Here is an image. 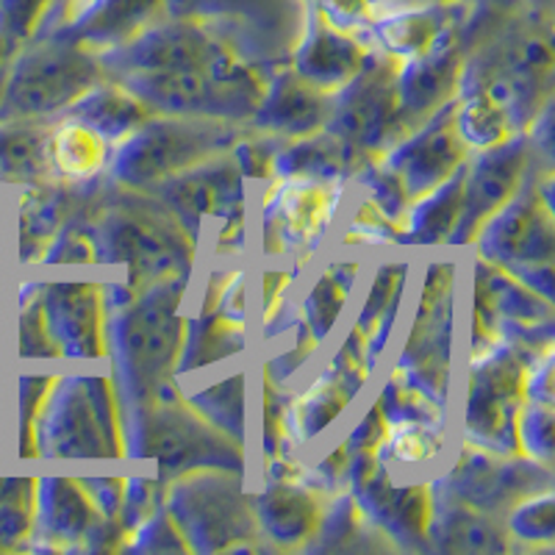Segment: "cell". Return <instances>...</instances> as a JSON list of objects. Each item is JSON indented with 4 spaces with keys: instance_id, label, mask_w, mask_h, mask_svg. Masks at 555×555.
<instances>
[{
    "instance_id": "cell-1",
    "label": "cell",
    "mask_w": 555,
    "mask_h": 555,
    "mask_svg": "<svg viewBox=\"0 0 555 555\" xmlns=\"http://www.w3.org/2000/svg\"><path fill=\"white\" fill-rule=\"evenodd\" d=\"M186 281L170 278L133 292L106 314V353L122 414L142 409L172 384L186 322L178 314Z\"/></svg>"
},
{
    "instance_id": "cell-2",
    "label": "cell",
    "mask_w": 555,
    "mask_h": 555,
    "mask_svg": "<svg viewBox=\"0 0 555 555\" xmlns=\"http://www.w3.org/2000/svg\"><path fill=\"white\" fill-rule=\"evenodd\" d=\"M83 217L95 236L98 264H126L128 289L139 292L158 281L190 278L195 240L153 195L145 197V192L122 186L106 197H92Z\"/></svg>"
},
{
    "instance_id": "cell-3",
    "label": "cell",
    "mask_w": 555,
    "mask_h": 555,
    "mask_svg": "<svg viewBox=\"0 0 555 555\" xmlns=\"http://www.w3.org/2000/svg\"><path fill=\"white\" fill-rule=\"evenodd\" d=\"M126 453L137 459H156L158 475L178 478L192 469H245L242 444L206 423L190 400H181L178 389L167 384L142 409L122 414Z\"/></svg>"
},
{
    "instance_id": "cell-4",
    "label": "cell",
    "mask_w": 555,
    "mask_h": 555,
    "mask_svg": "<svg viewBox=\"0 0 555 555\" xmlns=\"http://www.w3.org/2000/svg\"><path fill=\"white\" fill-rule=\"evenodd\" d=\"M245 126L215 117L153 114L126 142L114 147L108 172L117 186L151 192L167 178L222 156L234 147Z\"/></svg>"
},
{
    "instance_id": "cell-5",
    "label": "cell",
    "mask_w": 555,
    "mask_h": 555,
    "mask_svg": "<svg viewBox=\"0 0 555 555\" xmlns=\"http://www.w3.org/2000/svg\"><path fill=\"white\" fill-rule=\"evenodd\" d=\"M37 453L48 459H117L126 453L122 409L103 375L53 380L34 425Z\"/></svg>"
},
{
    "instance_id": "cell-6",
    "label": "cell",
    "mask_w": 555,
    "mask_h": 555,
    "mask_svg": "<svg viewBox=\"0 0 555 555\" xmlns=\"http://www.w3.org/2000/svg\"><path fill=\"white\" fill-rule=\"evenodd\" d=\"M165 508L190 553L253 550L259 525L242 475L228 469H192L178 475L165 492Z\"/></svg>"
},
{
    "instance_id": "cell-7",
    "label": "cell",
    "mask_w": 555,
    "mask_h": 555,
    "mask_svg": "<svg viewBox=\"0 0 555 555\" xmlns=\"http://www.w3.org/2000/svg\"><path fill=\"white\" fill-rule=\"evenodd\" d=\"M167 14L203 23L240 56L272 73L304 34L306 0H167Z\"/></svg>"
},
{
    "instance_id": "cell-8",
    "label": "cell",
    "mask_w": 555,
    "mask_h": 555,
    "mask_svg": "<svg viewBox=\"0 0 555 555\" xmlns=\"http://www.w3.org/2000/svg\"><path fill=\"white\" fill-rule=\"evenodd\" d=\"M542 353L525 350L512 341H500L492 350L473 356L464 434L475 450L503 459L519 455L517 416L525 403V378L530 361Z\"/></svg>"
},
{
    "instance_id": "cell-9",
    "label": "cell",
    "mask_w": 555,
    "mask_h": 555,
    "mask_svg": "<svg viewBox=\"0 0 555 555\" xmlns=\"http://www.w3.org/2000/svg\"><path fill=\"white\" fill-rule=\"evenodd\" d=\"M103 78L106 73L95 53L69 39L48 37L14 64L3 114L17 120H44L51 114L67 112Z\"/></svg>"
},
{
    "instance_id": "cell-10",
    "label": "cell",
    "mask_w": 555,
    "mask_h": 555,
    "mask_svg": "<svg viewBox=\"0 0 555 555\" xmlns=\"http://www.w3.org/2000/svg\"><path fill=\"white\" fill-rule=\"evenodd\" d=\"M325 131L334 133L359 162L395 147L409 133L398 101V59L370 51L364 67L339 92Z\"/></svg>"
},
{
    "instance_id": "cell-11",
    "label": "cell",
    "mask_w": 555,
    "mask_h": 555,
    "mask_svg": "<svg viewBox=\"0 0 555 555\" xmlns=\"http://www.w3.org/2000/svg\"><path fill=\"white\" fill-rule=\"evenodd\" d=\"M478 250L486 264L500 270L553 264V178H522L519 190L478 231Z\"/></svg>"
},
{
    "instance_id": "cell-12",
    "label": "cell",
    "mask_w": 555,
    "mask_h": 555,
    "mask_svg": "<svg viewBox=\"0 0 555 555\" xmlns=\"http://www.w3.org/2000/svg\"><path fill=\"white\" fill-rule=\"evenodd\" d=\"M347 480L356 503L366 519L395 539V547H428V525L434 512V492L428 486H395L389 480L380 453L350 450Z\"/></svg>"
},
{
    "instance_id": "cell-13",
    "label": "cell",
    "mask_w": 555,
    "mask_h": 555,
    "mask_svg": "<svg viewBox=\"0 0 555 555\" xmlns=\"http://www.w3.org/2000/svg\"><path fill=\"white\" fill-rule=\"evenodd\" d=\"M450 331H453V267L434 264L425 278L411 339L398 364V375L442 405L448 395Z\"/></svg>"
},
{
    "instance_id": "cell-14",
    "label": "cell",
    "mask_w": 555,
    "mask_h": 555,
    "mask_svg": "<svg viewBox=\"0 0 555 555\" xmlns=\"http://www.w3.org/2000/svg\"><path fill=\"white\" fill-rule=\"evenodd\" d=\"M145 195L158 197L162 206L170 208L195 245L201 240L203 222L245 220V176L231 151L167 178Z\"/></svg>"
},
{
    "instance_id": "cell-15",
    "label": "cell",
    "mask_w": 555,
    "mask_h": 555,
    "mask_svg": "<svg viewBox=\"0 0 555 555\" xmlns=\"http://www.w3.org/2000/svg\"><path fill=\"white\" fill-rule=\"evenodd\" d=\"M530 162V137L514 133L503 145L478 151L464 165V186H461V215L450 245H467L478 236L480 225L512 201L519 190Z\"/></svg>"
},
{
    "instance_id": "cell-16",
    "label": "cell",
    "mask_w": 555,
    "mask_h": 555,
    "mask_svg": "<svg viewBox=\"0 0 555 555\" xmlns=\"http://www.w3.org/2000/svg\"><path fill=\"white\" fill-rule=\"evenodd\" d=\"M339 183L278 178L264 197V247L272 253H311L334 222Z\"/></svg>"
},
{
    "instance_id": "cell-17",
    "label": "cell",
    "mask_w": 555,
    "mask_h": 555,
    "mask_svg": "<svg viewBox=\"0 0 555 555\" xmlns=\"http://www.w3.org/2000/svg\"><path fill=\"white\" fill-rule=\"evenodd\" d=\"M455 98L436 108L423 126L405 133L398 145L380 153L386 165L398 172L411 201L448 181L469 158V147L455 131Z\"/></svg>"
},
{
    "instance_id": "cell-18",
    "label": "cell",
    "mask_w": 555,
    "mask_h": 555,
    "mask_svg": "<svg viewBox=\"0 0 555 555\" xmlns=\"http://www.w3.org/2000/svg\"><path fill=\"white\" fill-rule=\"evenodd\" d=\"M44 325L59 356L98 361L106 356V297L98 284L62 281L39 289Z\"/></svg>"
},
{
    "instance_id": "cell-19",
    "label": "cell",
    "mask_w": 555,
    "mask_h": 555,
    "mask_svg": "<svg viewBox=\"0 0 555 555\" xmlns=\"http://www.w3.org/2000/svg\"><path fill=\"white\" fill-rule=\"evenodd\" d=\"M550 489V467L537 461H492L489 453H464L453 473L442 480V492L478 512L494 514L505 505Z\"/></svg>"
},
{
    "instance_id": "cell-20",
    "label": "cell",
    "mask_w": 555,
    "mask_h": 555,
    "mask_svg": "<svg viewBox=\"0 0 555 555\" xmlns=\"http://www.w3.org/2000/svg\"><path fill=\"white\" fill-rule=\"evenodd\" d=\"M334 114V92L314 87L292 67L272 69L264 95L247 126L275 139H300L325 131Z\"/></svg>"
},
{
    "instance_id": "cell-21",
    "label": "cell",
    "mask_w": 555,
    "mask_h": 555,
    "mask_svg": "<svg viewBox=\"0 0 555 555\" xmlns=\"http://www.w3.org/2000/svg\"><path fill=\"white\" fill-rule=\"evenodd\" d=\"M461 23H467V3L423 0L414 7L378 14L370 26V37L378 44V51L405 62V59L425 56L442 44L455 42Z\"/></svg>"
},
{
    "instance_id": "cell-22",
    "label": "cell",
    "mask_w": 555,
    "mask_h": 555,
    "mask_svg": "<svg viewBox=\"0 0 555 555\" xmlns=\"http://www.w3.org/2000/svg\"><path fill=\"white\" fill-rule=\"evenodd\" d=\"M370 51V42L356 34L339 31L309 7L304 34L292 51V69L325 92H339L364 67Z\"/></svg>"
},
{
    "instance_id": "cell-23",
    "label": "cell",
    "mask_w": 555,
    "mask_h": 555,
    "mask_svg": "<svg viewBox=\"0 0 555 555\" xmlns=\"http://www.w3.org/2000/svg\"><path fill=\"white\" fill-rule=\"evenodd\" d=\"M167 17V0H87L67 26L48 37L78 42L89 53L117 51Z\"/></svg>"
},
{
    "instance_id": "cell-24",
    "label": "cell",
    "mask_w": 555,
    "mask_h": 555,
    "mask_svg": "<svg viewBox=\"0 0 555 555\" xmlns=\"http://www.w3.org/2000/svg\"><path fill=\"white\" fill-rule=\"evenodd\" d=\"M464 64L467 62L459 39L425 56L398 62V101L409 133L423 126L436 108H442L459 95Z\"/></svg>"
},
{
    "instance_id": "cell-25",
    "label": "cell",
    "mask_w": 555,
    "mask_h": 555,
    "mask_svg": "<svg viewBox=\"0 0 555 555\" xmlns=\"http://www.w3.org/2000/svg\"><path fill=\"white\" fill-rule=\"evenodd\" d=\"M253 517L261 537L278 547H300L311 542L320 528L322 503L311 486L297 478L272 480L264 492L253 498Z\"/></svg>"
},
{
    "instance_id": "cell-26",
    "label": "cell",
    "mask_w": 555,
    "mask_h": 555,
    "mask_svg": "<svg viewBox=\"0 0 555 555\" xmlns=\"http://www.w3.org/2000/svg\"><path fill=\"white\" fill-rule=\"evenodd\" d=\"M34 514L39 522V537L48 539V547L67 550L83 544L92 525L101 514L83 492L78 480L69 478H42L37 480Z\"/></svg>"
},
{
    "instance_id": "cell-27",
    "label": "cell",
    "mask_w": 555,
    "mask_h": 555,
    "mask_svg": "<svg viewBox=\"0 0 555 555\" xmlns=\"http://www.w3.org/2000/svg\"><path fill=\"white\" fill-rule=\"evenodd\" d=\"M428 539L444 553H505L512 547L503 528L489 514L450 498L442 489L434 492Z\"/></svg>"
},
{
    "instance_id": "cell-28",
    "label": "cell",
    "mask_w": 555,
    "mask_h": 555,
    "mask_svg": "<svg viewBox=\"0 0 555 555\" xmlns=\"http://www.w3.org/2000/svg\"><path fill=\"white\" fill-rule=\"evenodd\" d=\"M95 195V183L89 190H78V183H44L31 186L23 201V215H20V247L28 261L42 259L56 234L67 225L73 217L81 215V206Z\"/></svg>"
},
{
    "instance_id": "cell-29",
    "label": "cell",
    "mask_w": 555,
    "mask_h": 555,
    "mask_svg": "<svg viewBox=\"0 0 555 555\" xmlns=\"http://www.w3.org/2000/svg\"><path fill=\"white\" fill-rule=\"evenodd\" d=\"M359 165L361 162L347 151L341 139H336L331 131H317L311 137L281 142L272 162V178L341 183Z\"/></svg>"
},
{
    "instance_id": "cell-30",
    "label": "cell",
    "mask_w": 555,
    "mask_h": 555,
    "mask_svg": "<svg viewBox=\"0 0 555 555\" xmlns=\"http://www.w3.org/2000/svg\"><path fill=\"white\" fill-rule=\"evenodd\" d=\"M64 114L101 133L112 147L126 142L142 122L153 117L145 103L139 101L133 92H128L126 87L112 81V78H103L101 83L87 89Z\"/></svg>"
},
{
    "instance_id": "cell-31",
    "label": "cell",
    "mask_w": 555,
    "mask_h": 555,
    "mask_svg": "<svg viewBox=\"0 0 555 555\" xmlns=\"http://www.w3.org/2000/svg\"><path fill=\"white\" fill-rule=\"evenodd\" d=\"M114 147L101 133L67 117L48 133V165L62 181L92 183L112 162Z\"/></svg>"
},
{
    "instance_id": "cell-32",
    "label": "cell",
    "mask_w": 555,
    "mask_h": 555,
    "mask_svg": "<svg viewBox=\"0 0 555 555\" xmlns=\"http://www.w3.org/2000/svg\"><path fill=\"white\" fill-rule=\"evenodd\" d=\"M464 165L448 181L411 201L403 220V245H442V242H450L461 215Z\"/></svg>"
},
{
    "instance_id": "cell-33",
    "label": "cell",
    "mask_w": 555,
    "mask_h": 555,
    "mask_svg": "<svg viewBox=\"0 0 555 555\" xmlns=\"http://www.w3.org/2000/svg\"><path fill=\"white\" fill-rule=\"evenodd\" d=\"M455 131L469 151L503 145L517 131L512 112L483 87H461L455 98Z\"/></svg>"
},
{
    "instance_id": "cell-34",
    "label": "cell",
    "mask_w": 555,
    "mask_h": 555,
    "mask_svg": "<svg viewBox=\"0 0 555 555\" xmlns=\"http://www.w3.org/2000/svg\"><path fill=\"white\" fill-rule=\"evenodd\" d=\"M242 347H245L242 322L228 320L225 314L215 309H206L197 320L186 325L176 373H190L197 366L215 364V361L240 353Z\"/></svg>"
},
{
    "instance_id": "cell-35",
    "label": "cell",
    "mask_w": 555,
    "mask_h": 555,
    "mask_svg": "<svg viewBox=\"0 0 555 555\" xmlns=\"http://www.w3.org/2000/svg\"><path fill=\"white\" fill-rule=\"evenodd\" d=\"M403 281L405 264L380 267L373 281V289H370V297H366L364 311H361L359 322H356V331L366 339V350H370V359L373 361L384 350L391 322H395V314H398Z\"/></svg>"
},
{
    "instance_id": "cell-36",
    "label": "cell",
    "mask_w": 555,
    "mask_h": 555,
    "mask_svg": "<svg viewBox=\"0 0 555 555\" xmlns=\"http://www.w3.org/2000/svg\"><path fill=\"white\" fill-rule=\"evenodd\" d=\"M378 533L366 514L361 512V505L356 503L353 494H341L331 512H322L320 528H317V542L311 544V550L317 553H331V550H345V553H353V550H373L375 544H370V537Z\"/></svg>"
},
{
    "instance_id": "cell-37",
    "label": "cell",
    "mask_w": 555,
    "mask_h": 555,
    "mask_svg": "<svg viewBox=\"0 0 555 555\" xmlns=\"http://www.w3.org/2000/svg\"><path fill=\"white\" fill-rule=\"evenodd\" d=\"M51 172L48 133L37 126L0 131V176L12 181H39Z\"/></svg>"
},
{
    "instance_id": "cell-38",
    "label": "cell",
    "mask_w": 555,
    "mask_h": 555,
    "mask_svg": "<svg viewBox=\"0 0 555 555\" xmlns=\"http://www.w3.org/2000/svg\"><path fill=\"white\" fill-rule=\"evenodd\" d=\"M356 264H339L331 267L325 275L317 281V286L311 289V295L306 297L304 304V317H306V328L314 336V341H322L331 334L334 322L339 320L341 306L347 300V292L356 281Z\"/></svg>"
},
{
    "instance_id": "cell-39",
    "label": "cell",
    "mask_w": 555,
    "mask_h": 555,
    "mask_svg": "<svg viewBox=\"0 0 555 555\" xmlns=\"http://www.w3.org/2000/svg\"><path fill=\"white\" fill-rule=\"evenodd\" d=\"M190 403L206 423L242 444V436H245V380L242 375H231L211 389L197 391Z\"/></svg>"
},
{
    "instance_id": "cell-40",
    "label": "cell",
    "mask_w": 555,
    "mask_h": 555,
    "mask_svg": "<svg viewBox=\"0 0 555 555\" xmlns=\"http://www.w3.org/2000/svg\"><path fill=\"white\" fill-rule=\"evenodd\" d=\"M553 403L525 398L517 416L519 455L537 461L542 467H553Z\"/></svg>"
},
{
    "instance_id": "cell-41",
    "label": "cell",
    "mask_w": 555,
    "mask_h": 555,
    "mask_svg": "<svg viewBox=\"0 0 555 555\" xmlns=\"http://www.w3.org/2000/svg\"><path fill=\"white\" fill-rule=\"evenodd\" d=\"M508 533L528 544H553L555 539V500L550 489L522 498L512 505Z\"/></svg>"
},
{
    "instance_id": "cell-42",
    "label": "cell",
    "mask_w": 555,
    "mask_h": 555,
    "mask_svg": "<svg viewBox=\"0 0 555 555\" xmlns=\"http://www.w3.org/2000/svg\"><path fill=\"white\" fill-rule=\"evenodd\" d=\"M42 261L44 264H98L95 236L87 217H73L42 253Z\"/></svg>"
},
{
    "instance_id": "cell-43",
    "label": "cell",
    "mask_w": 555,
    "mask_h": 555,
    "mask_svg": "<svg viewBox=\"0 0 555 555\" xmlns=\"http://www.w3.org/2000/svg\"><path fill=\"white\" fill-rule=\"evenodd\" d=\"M126 550H137V553H178V550H183V553H190L186 544H183L181 533H178L176 525H172L165 503L158 505L145 522L137 525V528L131 530Z\"/></svg>"
},
{
    "instance_id": "cell-44",
    "label": "cell",
    "mask_w": 555,
    "mask_h": 555,
    "mask_svg": "<svg viewBox=\"0 0 555 555\" xmlns=\"http://www.w3.org/2000/svg\"><path fill=\"white\" fill-rule=\"evenodd\" d=\"M384 450H389L403 464H420L434 459L439 450V436L434 425H391Z\"/></svg>"
},
{
    "instance_id": "cell-45",
    "label": "cell",
    "mask_w": 555,
    "mask_h": 555,
    "mask_svg": "<svg viewBox=\"0 0 555 555\" xmlns=\"http://www.w3.org/2000/svg\"><path fill=\"white\" fill-rule=\"evenodd\" d=\"M51 375H34V378H26L20 384V450L26 455L37 453V439H34V425H37V416L42 411L44 398L53 386Z\"/></svg>"
},
{
    "instance_id": "cell-46",
    "label": "cell",
    "mask_w": 555,
    "mask_h": 555,
    "mask_svg": "<svg viewBox=\"0 0 555 555\" xmlns=\"http://www.w3.org/2000/svg\"><path fill=\"white\" fill-rule=\"evenodd\" d=\"M311 9H317L331 26L347 34L366 31L373 26V20L378 17L375 9L370 7V0H314Z\"/></svg>"
},
{
    "instance_id": "cell-47",
    "label": "cell",
    "mask_w": 555,
    "mask_h": 555,
    "mask_svg": "<svg viewBox=\"0 0 555 555\" xmlns=\"http://www.w3.org/2000/svg\"><path fill=\"white\" fill-rule=\"evenodd\" d=\"M20 353L31 356V359H37V356H44V359L59 356L56 345H53L51 334H48V325H44L39 295L37 300L26 304L23 317H20Z\"/></svg>"
},
{
    "instance_id": "cell-48",
    "label": "cell",
    "mask_w": 555,
    "mask_h": 555,
    "mask_svg": "<svg viewBox=\"0 0 555 555\" xmlns=\"http://www.w3.org/2000/svg\"><path fill=\"white\" fill-rule=\"evenodd\" d=\"M350 236H359V240L370 242V245H375V242H403V225L389 220L380 208H375L373 203L366 201L364 206L356 211V220L353 225H350Z\"/></svg>"
},
{
    "instance_id": "cell-49",
    "label": "cell",
    "mask_w": 555,
    "mask_h": 555,
    "mask_svg": "<svg viewBox=\"0 0 555 555\" xmlns=\"http://www.w3.org/2000/svg\"><path fill=\"white\" fill-rule=\"evenodd\" d=\"M59 0H7V20L17 37H31L56 12Z\"/></svg>"
},
{
    "instance_id": "cell-50",
    "label": "cell",
    "mask_w": 555,
    "mask_h": 555,
    "mask_svg": "<svg viewBox=\"0 0 555 555\" xmlns=\"http://www.w3.org/2000/svg\"><path fill=\"white\" fill-rule=\"evenodd\" d=\"M83 486V492L89 494L95 512L106 519L120 517L122 498H126V480L122 478H89L78 480Z\"/></svg>"
},
{
    "instance_id": "cell-51",
    "label": "cell",
    "mask_w": 555,
    "mask_h": 555,
    "mask_svg": "<svg viewBox=\"0 0 555 555\" xmlns=\"http://www.w3.org/2000/svg\"><path fill=\"white\" fill-rule=\"evenodd\" d=\"M386 436H389V423H386V416L380 414V409L375 405L370 414L364 416V423L353 430V436L347 439V448L353 450H364V453H380L384 450Z\"/></svg>"
},
{
    "instance_id": "cell-52",
    "label": "cell",
    "mask_w": 555,
    "mask_h": 555,
    "mask_svg": "<svg viewBox=\"0 0 555 555\" xmlns=\"http://www.w3.org/2000/svg\"><path fill=\"white\" fill-rule=\"evenodd\" d=\"M347 467H350V448L341 444L331 459H325L317 467V478H320V483L328 486V489H339L347 480Z\"/></svg>"
},
{
    "instance_id": "cell-53",
    "label": "cell",
    "mask_w": 555,
    "mask_h": 555,
    "mask_svg": "<svg viewBox=\"0 0 555 555\" xmlns=\"http://www.w3.org/2000/svg\"><path fill=\"white\" fill-rule=\"evenodd\" d=\"M286 284H289V275H284V272H272V275H267L264 286H270V292H264V322H272L281 314Z\"/></svg>"
},
{
    "instance_id": "cell-54",
    "label": "cell",
    "mask_w": 555,
    "mask_h": 555,
    "mask_svg": "<svg viewBox=\"0 0 555 555\" xmlns=\"http://www.w3.org/2000/svg\"><path fill=\"white\" fill-rule=\"evenodd\" d=\"M414 3H423V0H370V7L375 9V14H386L395 12V9L403 7H414Z\"/></svg>"
},
{
    "instance_id": "cell-55",
    "label": "cell",
    "mask_w": 555,
    "mask_h": 555,
    "mask_svg": "<svg viewBox=\"0 0 555 555\" xmlns=\"http://www.w3.org/2000/svg\"><path fill=\"white\" fill-rule=\"evenodd\" d=\"M428 3H467V0H428Z\"/></svg>"
},
{
    "instance_id": "cell-56",
    "label": "cell",
    "mask_w": 555,
    "mask_h": 555,
    "mask_svg": "<svg viewBox=\"0 0 555 555\" xmlns=\"http://www.w3.org/2000/svg\"><path fill=\"white\" fill-rule=\"evenodd\" d=\"M306 3H309V7H311V3H314V0H306Z\"/></svg>"
}]
</instances>
